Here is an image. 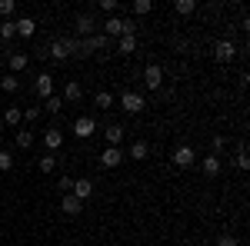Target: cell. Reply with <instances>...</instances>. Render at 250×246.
Here are the masks:
<instances>
[{"label":"cell","instance_id":"1","mask_svg":"<svg viewBox=\"0 0 250 246\" xmlns=\"http://www.w3.org/2000/svg\"><path fill=\"white\" fill-rule=\"evenodd\" d=\"M43 54H47V60H54V63H63V60L77 57V40L74 37H60V40H54Z\"/></svg>","mask_w":250,"mask_h":246},{"label":"cell","instance_id":"2","mask_svg":"<svg viewBox=\"0 0 250 246\" xmlns=\"http://www.w3.org/2000/svg\"><path fill=\"white\" fill-rule=\"evenodd\" d=\"M74 30H77L80 40H83V37H94V34H97V17L90 14V10L77 14V17H74Z\"/></svg>","mask_w":250,"mask_h":246},{"label":"cell","instance_id":"3","mask_svg":"<svg viewBox=\"0 0 250 246\" xmlns=\"http://www.w3.org/2000/svg\"><path fill=\"white\" fill-rule=\"evenodd\" d=\"M120 107H124V114H140L147 107V100H144V94H137V90H124L120 94Z\"/></svg>","mask_w":250,"mask_h":246},{"label":"cell","instance_id":"4","mask_svg":"<svg viewBox=\"0 0 250 246\" xmlns=\"http://www.w3.org/2000/svg\"><path fill=\"white\" fill-rule=\"evenodd\" d=\"M170 160H173V167H177V170H187V167H193V163H197V150L184 143V147H177V150L170 153Z\"/></svg>","mask_w":250,"mask_h":246},{"label":"cell","instance_id":"5","mask_svg":"<svg viewBox=\"0 0 250 246\" xmlns=\"http://www.w3.org/2000/svg\"><path fill=\"white\" fill-rule=\"evenodd\" d=\"M97 133V120L94 116H77V120H74V136H77V140H90V136H94Z\"/></svg>","mask_w":250,"mask_h":246},{"label":"cell","instance_id":"6","mask_svg":"<svg viewBox=\"0 0 250 246\" xmlns=\"http://www.w3.org/2000/svg\"><path fill=\"white\" fill-rule=\"evenodd\" d=\"M213 57H217V63H233V60H237L233 40H217V43H213Z\"/></svg>","mask_w":250,"mask_h":246},{"label":"cell","instance_id":"7","mask_svg":"<svg viewBox=\"0 0 250 246\" xmlns=\"http://www.w3.org/2000/svg\"><path fill=\"white\" fill-rule=\"evenodd\" d=\"M144 83H147L150 90H160V87H164V67H160V63H147V67H144Z\"/></svg>","mask_w":250,"mask_h":246},{"label":"cell","instance_id":"8","mask_svg":"<svg viewBox=\"0 0 250 246\" xmlns=\"http://www.w3.org/2000/svg\"><path fill=\"white\" fill-rule=\"evenodd\" d=\"M34 94L43 96V100H47V96H54V76L47 74V70H40V74L34 76Z\"/></svg>","mask_w":250,"mask_h":246},{"label":"cell","instance_id":"9","mask_svg":"<svg viewBox=\"0 0 250 246\" xmlns=\"http://www.w3.org/2000/svg\"><path fill=\"white\" fill-rule=\"evenodd\" d=\"M127 156H124V147H107V150L100 153V167H107V170H114V167H120Z\"/></svg>","mask_w":250,"mask_h":246},{"label":"cell","instance_id":"10","mask_svg":"<svg viewBox=\"0 0 250 246\" xmlns=\"http://www.w3.org/2000/svg\"><path fill=\"white\" fill-rule=\"evenodd\" d=\"M74 196H77L80 203H87L90 196H94V180L90 176H80V180H74V189H70Z\"/></svg>","mask_w":250,"mask_h":246},{"label":"cell","instance_id":"11","mask_svg":"<svg viewBox=\"0 0 250 246\" xmlns=\"http://www.w3.org/2000/svg\"><path fill=\"white\" fill-rule=\"evenodd\" d=\"M60 100H63V103H80V100H83V87H80L77 80H67V83H63V96H60Z\"/></svg>","mask_w":250,"mask_h":246},{"label":"cell","instance_id":"12","mask_svg":"<svg viewBox=\"0 0 250 246\" xmlns=\"http://www.w3.org/2000/svg\"><path fill=\"white\" fill-rule=\"evenodd\" d=\"M43 147L50 153H57L60 147H63V133H60L57 127H47V130H43Z\"/></svg>","mask_w":250,"mask_h":246},{"label":"cell","instance_id":"13","mask_svg":"<svg viewBox=\"0 0 250 246\" xmlns=\"http://www.w3.org/2000/svg\"><path fill=\"white\" fill-rule=\"evenodd\" d=\"M7 67H10V74H14V76H20L27 67H30V57L17 50V54H10V57H7Z\"/></svg>","mask_w":250,"mask_h":246},{"label":"cell","instance_id":"14","mask_svg":"<svg viewBox=\"0 0 250 246\" xmlns=\"http://www.w3.org/2000/svg\"><path fill=\"white\" fill-rule=\"evenodd\" d=\"M60 209H63L67 216H80V213H83V203H80L74 193H63V200H60Z\"/></svg>","mask_w":250,"mask_h":246},{"label":"cell","instance_id":"15","mask_svg":"<svg viewBox=\"0 0 250 246\" xmlns=\"http://www.w3.org/2000/svg\"><path fill=\"white\" fill-rule=\"evenodd\" d=\"M104 140H107V147H124V127L120 123H107Z\"/></svg>","mask_w":250,"mask_h":246},{"label":"cell","instance_id":"16","mask_svg":"<svg viewBox=\"0 0 250 246\" xmlns=\"http://www.w3.org/2000/svg\"><path fill=\"white\" fill-rule=\"evenodd\" d=\"M14 27H17V37H34L37 34V20L34 17H17Z\"/></svg>","mask_w":250,"mask_h":246},{"label":"cell","instance_id":"17","mask_svg":"<svg viewBox=\"0 0 250 246\" xmlns=\"http://www.w3.org/2000/svg\"><path fill=\"white\" fill-rule=\"evenodd\" d=\"M57 167H60V156H57V153H43V156L37 160V170L43 173V176H47V173H54Z\"/></svg>","mask_w":250,"mask_h":246},{"label":"cell","instance_id":"18","mask_svg":"<svg viewBox=\"0 0 250 246\" xmlns=\"http://www.w3.org/2000/svg\"><path fill=\"white\" fill-rule=\"evenodd\" d=\"M127 156H130V160H147V156H150V143H147V140H134L130 150H127Z\"/></svg>","mask_w":250,"mask_h":246},{"label":"cell","instance_id":"19","mask_svg":"<svg viewBox=\"0 0 250 246\" xmlns=\"http://www.w3.org/2000/svg\"><path fill=\"white\" fill-rule=\"evenodd\" d=\"M173 14L177 17H193L197 14V0H177L173 3Z\"/></svg>","mask_w":250,"mask_h":246},{"label":"cell","instance_id":"20","mask_svg":"<svg viewBox=\"0 0 250 246\" xmlns=\"http://www.w3.org/2000/svg\"><path fill=\"white\" fill-rule=\"evenodd\" d=\"M117 54H124V57L137 54V37H120L117 40Z\"/></svg>","mask_w":250,"mask_h":246},{"label":"cell","instance_id":"21","mask_svg":"<svg viewBox=\"0 0 250 246\" xmlns=\"http://www.w3.org/2000/svg\"><path fill=\"white\" fill-rule=\"evenodd\" d=\"M94 107L110 110V107H114V94H110V90H97V94H94Z\"/></svg>","mask_w":250,"mask_h":246},{"label":"cell","instance_id":"22","mask_svg":"<svg viewBox=\"0 0 250 246\" xmlns=\"http://www.w3.org/2000/svg\"><path fill=\"white\" fill-rule=\"evenodd\" d=\"M20 120H23V110H20V107H7V110H3V123H7V127H17Z\"/></svg>","mask_w":250,"mask_h":246},{"label":"cell","instance_id":"23","mask_svg":"<svg viewBox=\"0 0 250 246\" xmlns=\"http://www.w3.org/2000/svg\"><path fill=\"white\" fill-rule=\"evenodd\" d=\"M220 173V156H204V176H217Z\"/></svg>","mask_w":250,"mask_h":246},{"label":"cell","instance_id":"24","mask_svg":"<svg viewBox=\"0 0 250 246\" xmlns=\"http://www.w3.org/2000/svg\"><path fill=\"white\" fill-rule=\"evenodd\" d=\"M0 90H3V94H17V90H20V80H17L14 74L0 76Z\"/></svg>","mask_w":250,"mask_h":246},{"label":"cell","instance_id":"25","mask_svg":"<svg viewBox=\"0 0 250 246\" xmlns=\"http://www.w3.org/2000/svg\"><path fill=\"white\" fill-rule=\"evenodd\" d=\"M14 140H17L20 150H30V147H34V133H30V130H17V133H14Z\"/></svg>","mask_w":250,"mask_h":246},{"label":"cell","instance_id":"26","mask_svg":"<svg viewBox=\"0 0 250 246\" xmlns=\"http://www.w3.org/2000/svg\"><path fill=\"white\" fill-rule=\"evenodd\" d=\"M43 110H47V114H54V116H60L63 100H60V96H47V100H43Z\"/></svg>","mask_w":250,"mask_h":246},{"label":"cell","instance_id":"27","mask_svg":"<svg viewBox=\"0 0 250 246\" xmlns=\"http://www.w3.org/2000/svg\"><path fill=\"white\" fill-rule=\"evenodd\" d=\"M130 10H134L137 17H147L154 10V0H137V3H130Z\"/></svg>","mask_w":250,"mask_h":246},{"label":"cell","instance_id":"28","mask_svg":"<svg viewBox=\"0 0 250 246\" xmlns=\"http://www.w3.org/2000/svg\"><path fill=\"white\" fill-rule=\"evenodd\" d=\"M17 37V27H14V20H3L0 23V40H14Z\"/></svg>","mask_w":250,"mask_h":246},{"label":"cell","instance_id":"29","mask_svg":"<svg viewBox=\"0 0 250 246\" xmlns=\"http://www.w3.org/2000/svg\"><path fill=\"white\" fill-rule=\"evenodd\" d=\"M7 170H14V153L0 150V173H7Z\"/></svg>","mask_w":250,"mask_h":246},{"label":"cell","instance_id":"30","mask_svg":"<svg viewBox=\"0 0 250 246\" xmlns=\"http://www.w3.org/2000/svg\"><path fill=\"white\" fill-rule=\"evenodd\" d=\"M210 143H213V156H220V153L227 150V136H224V133H217Z\"/></svg>","mask_w":250,"mask_h":246},{"label":"cell","instance_id":"31","mask_svg":"<svg viewBox=\"0 0 250 246\" xmlns=\"http://www.w3.org/2000/svg\"><path fill=\"white\" fill-rule=\"evenodd\" d=\"M217 246H240V240H237L233 233H220V236H217Z\"/></svg>","mask_w":250,"mask_h":246},{"label":"cell","instance_id":"32","mask_svg":"<svg viewBox=\"0 0 250 246\" xmlns=\"http://www.w3.org/2000/svg\"><path fill=\"white\" fill-rule=\"evenodd\" d=\"M14 10H17L14 0H0V17H14Z\"/></svg>","mask_w":250,"mask_h":246},{"label":"cell","instance_id":"33","mask_svg":"<svg viewBox=\"0 0 250 246\" xmlns=\"http://www.w3.org/2000/svg\"><path fill=\"white\" fill-rule=\"evenodd\" d=\"M57 189H60V193H70V189H74V180H70V176L63 173V176L57 180Z\"/></svg>","mask_w":250,"mask_h":246},{"label":"cell","instance_id":"34","mask_svg":"<svg viewBox=\"0 0 250 246\" xmlns=\"http://www.w3.org/2000/svg\"><path fill=\"white\" fill-rule=\"evenodd\" d=\"M23 120H27V123H37L40 120V107H27V110H23Z\"/></svg>","mask_w":250,"mask_h":246}]
</instances>
